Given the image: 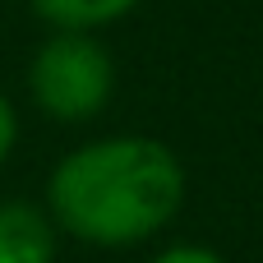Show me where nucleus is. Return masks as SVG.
<instances>
[{
  "instance_id": "nucleus-6",
  "label": "nucleus",
  "mask_w": 263,
  "mask_h": 263,
  "mask_svg": "<svg viewBox=\"0 0 263 263\" xmlns=\"http://www.w3.org/2000/svg\"><path fill=\"white\" fill-rule=\"evenodd\" d=\"M14 139H18V120H14V111H9V102L0 97V162L9 157V148H14Z\"/></svg>"
},
{
  "instance_id": "nucleus-3",
  "label": "nucleus",
  "mask_w": 263,
  "mask_h": 263,
  "mask_svg": "<svg viewBox=\"0 0 263 263\" xmlns=\"http://www.w3.org/2000/svg\"><path fill=\"white\" fill-rule=\"evenodd\" d=\"M55 236L32 203H0V263H51Z\"/></svg>"
},
{
  "instance_id": "nucleus-4",
  "label": "nucleus",
  "mask_w": 263,
  "mask_h": 263,
  "mask_svg": "<svg viewBox=\"0 0 263 263\" xmlns=\"http://www.w3.org/2000/svg\"><path fill=\"white\" fill-rule=\"evenodd\" d=\"M139 0H32V9L55 23V28H69V32H88L97 23H111L120 14H129Z\"/></svg>"
},
{
  "instance_id": "nucleus-1",
  "label": "nucleus",
  "mask_w": 263,
  "mask_h": 263,
  "mask_svg": "<svg viewBox=\"0 0 263 263\" xmlns=\"http://www.w3.org/2000/svg\"><path fill=\"white\" fill-rule=\"evenodd\" d=\"M55 222L92 245H134L166 227L185 199V171L157 139H102L69 153L51 176Z\"/></svg>"
},
{
  "instance_id": "nucleus-2",
  "label": "nucleus",
  "mask_w": 263,
  "mask_h": 263,
  "mask_svg": "<svg viewBox=\"0 0 263 263\" xmlns=\"http://www.w3.org/2000/svg\"><path fill=\"white\" fill-rule=\"evenodd\" d=\"M28 83H32V97H37V106L46 116H55V120H88V116H97L111 102L116 65H111V55L92 37L60 28V37H51L32 55Z\"/></svg>"
},
{
  "instance_id": "nucleus-5",
  "label": "nucleus",
  "mask_w": 263,
  "mask_h": 263,
  "mask_svg": "<svg viewBox=\"0 0 263 263\" xmlns=\"http://www.w3.org/2000/svg\"><path fill=\"white\" fill-rule=\"evenodd\" d=\"M153 263H222L213 250H203V245H176V250H166V254H157Z\"/></svg>"
}]
</instances>
